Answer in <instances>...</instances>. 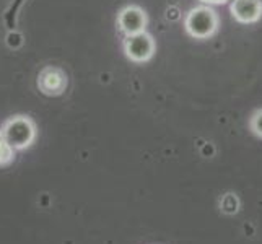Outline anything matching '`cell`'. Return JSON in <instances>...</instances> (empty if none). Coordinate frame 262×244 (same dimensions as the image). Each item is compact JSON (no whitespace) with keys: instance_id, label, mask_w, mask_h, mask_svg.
<instances>
[{"instance_id":"6da1fadb","label":"cell","mask_w":262,"mask_h":244,"mask_svg":"<svg viewBox=\"0 0 262 244\" xmlns=\"http://www.w3.org/2000/svg\"><path fill=\"white\" fill-rule=\"evenodd\" d=\"M220 28V16L212 5H197L187 12L184 18V30L194 39H209Z\"/></svg>"},{"instance_id":"7a4b0ae2","label":"cell","mask_w":262,"mask_h":244,"mask_svg":"<svg viewBox=\"0 0 262 244\" xmlns=\"http://www.w3.org/2000/svg\"><path fill=\"white\" fill-rule=\"evenodd\" d=\"M0 132H2L4 139L15 151L30 148L34 143L36 137H38V129H36L34 121L23 114L8 117L2 124Z\"/></svg>"},{"instance_id":"3957f363","label":"cell","mask_w":262,"mask_h":244,"mask_svg":"<svg viewBox=\"0 0 262 244\" xmlns=\"http://www.w3.org/2000/svg\"><path fill=\"white\" fill-rule=\"evenodd\" d=\"M157 52V42L153 36L147 31L125 36L124 39V54L129 60L135 64H145L151 60Z\"/></svg>"},{"instance_id":"277c9868","label":"cell","mask_w":262,"mask_h":244,"mask_svg":"<svg viewBox=\"0 0 262 244\" xmlns=\"http://www.w3.org/2000/svg\"><path fill=\"white\" fill-rule=\"evenodd\" d=\"M117 28L124 36H132L137 33L147 31L148 15L139 5H125L117 13Z\"/></svg>"},{"instance_id":"5b68a950","label":"cell","mask_w":262,"mask_h":244,"mask_svg":"<svg viewBox=\"0 0 262 244\" xmlns=\"http://www.w3.org/2000/svg\"><path fill=\"white\" fill-rule=\"evenodd\" d=\"M38 88L46 96H60L67 90L69 78L67 74L57 65H46L38 74Z\"/></svg>"},{"instance_id":"8992f818","label":"cell","mask_w":262,"mask_h":244,"mask_svg":"<svg viewBox=\"0 0 262 244\" xmlns=\"http://www.w3.org/2000/svg\"><path fill=\"white\" fill-rule=\"evenodd\" d=\"M230 12L238 23H257L262 18V0H231Z\"/></svg>"},{"instance_id":"52a82bcc","label":"cell","mask_w":262,"mask_h":244,"mask_svg":"<svg viewBox=\"0 0 262 244\" xmlns=\"http://www.w3.org/2000/svg\"><path fill=\"white\" fill-rule=\"evenodd\" d=\"M241 209L239 197L234 192H227L220 198V210L225 215H236Z\"/></svg>"},{"instance_id":"ba28073f","label":"cell","mask_w":262,"mask_h":244,"mask_svg":"<svg viewBox=\"0 0 262 244\" xmlns=\"http://www.w3.org/2000/svg\"><path fill=\"white\" fill-rule=\"evenodd\" d=\"M26 0H12L10 7L5 10V23H7V28L12 30L16 26V18H18V12L21 10L23 4Z\"/></svg>"},{"instance_id":"9c48e42d","label":"cell","mask_w":262,"mask_h":244,"mask_svg":"<svg viewBox=\"0 0 262 244\" xmlns=\"http://www.w3.org/2000/svg\"><path fill=\"white\" fill-rule=\"evenodd\" d=\"M15 161V150L8 145L0 132V166H8Z\"/></svg>"},{"instance_id":"30bf717a","label":"cell","mask_w":262,"mask_h":244,"mask_svg":"<svg viewBox=\"0 0 262 244\" xmlns=\"http://www.w3.org/2000/svg\"><path fill=\"white\" fill-rule=\"evenodd\" d=\"M249 129L256 137L262 139V107L256 109L249 117Z\"/></svg>"},{"instance_id":"8fae6325","label":"cell","mask_w":262,"mask_h":244,"mask_svg":"<svg viewBox=\"0 0 262 244\" xmlns=\"http://www.w3.org/2000/svg\"><path fill=\"white\" fill-rule=\"evenodd\" d=\"M201 2L204 5H223V4L230 2V0H201Z\"/></svg>"}]
</instances>
